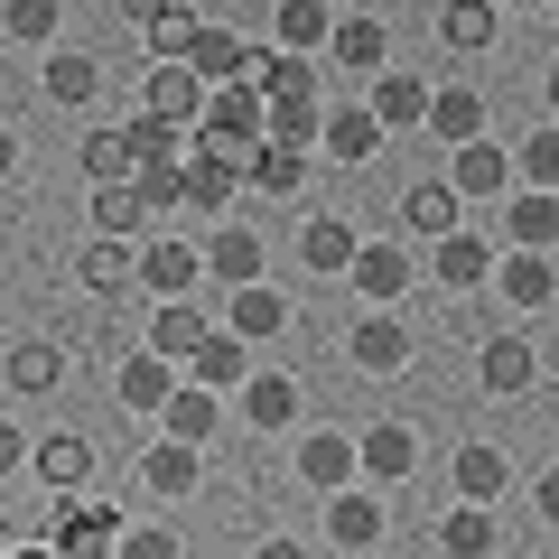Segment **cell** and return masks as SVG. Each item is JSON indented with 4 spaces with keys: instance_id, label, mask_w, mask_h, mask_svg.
Listing matches in <instances>:
<instances>
[{
    "instance_id": "cell-1",
    "label": "cell",
    "mask_w": 559,
    "mask_h": 559,
    "mask_svg": "<svg viewBox=\"0 0 559 559\" xmlns=\"http://www.w3.org/2000/svg\"><path fill=\"white\" fill-rule=\"evenodd\" d=\"M234 197H242L234 150H215V140H187V150H178V205H187V215H224Z\"/></svg>"
},
{
    "instance_id": "cell-2",
    "label": "cell",
    "mask_w": 559,
    "mask_h": 559,
    "mask_svg": "<svg viewBox=\"0 0 559 559\" xmlns=\"http://www.w3.org/2000/svg\"><path fill=\"white\" fill-rule=\"evenodd\" d=\"M197 140H215V150H252L261 140V94L242 75H224V84H205V103H197Z\"/></svg>"
},
{
    "instance_id": "cell-3",
    "label": "cell",
    "mask_w": 559,
    "mask_h": 559,
    "mask_svg": "<svg viewBox=\"0 0 559 559\" xmlns=\"http://www.w3.org/2000/svg\"><path fill=\"white\" fill-rule=\"evenodd\" d=\"M411 466H419V429H411V419H373V429L355 439V476L411 485Z\"/></svg>"
},
{
    "instance_id": "cell-4",
    "label": "cell",
    "mask_w": 559,
    "mask_h": 559,
    "mask_svg": "<svg viewBox=\"0 0 559 559\" xmlns=\"http://www.w3.org/2000/svg\"><path fill=\"white\" fill-rule=\"evenodd\" d=\"M448 150H457V159H448V187H457V197H476V205H495L503 187H513V159H503L495 140H448Z\"/></svg>"
},
{
    "instance_id": "cell-5",
    "label": "cell",
    "mask_w": 559,
    "mask_h": 559,
    "mask_svg": "<svg viewBox=\"0 0 559 559\" xmlns=\"http://www.w3.org/2000/svg\"><path fill=\"white\" fill-rule=\"evenodd\" d=\"M234 168H242L252 197H299V187H308V150H289V140H252Z\"/></svg>"
},
{
    "instance_id": "cell-6",
    "label": "cell",
    "mask_w": 559,
    "mask_h": 559,
    "mask_svg": "<svg viewBox=\"0 0 559 559\" xmlns=\"http://www.w3.org/2000/svg\"><path fill=\"white\" fill-rule=\"evenodd\" d=\"M150 419H159L168 439L205 448V439H215V429H224V401L205 392V382H168V401H159V411H150Z\"/></svg>"
},
{
    "instance_id": "cell-7",
    "label": "cell",
    "mask_w": 559,
    "mask_h": 559,
    "mask_svg": "<svg viewBox=\"0 0 559 559\" xmlns=\"http://www.w3.org/2000/svg\"><path fill=\"white\" fill-rule=\"evenodd\" d=\"M131 271L150 280V289H159V299H187V289H197V271H205V252L187 234H159L150 242V252H131Z\"/></svg>"
},
{
    "instance_id": "cell-8",
    "label": "cell",
    "mask_w": 559,
    "mask_h": 559,
    "mask_svg": "<svg viewBox=\"0 0 559 559\" xmlns=\"http://www.w3.org/2000/svg\"><path fill=\"white\" fill-rule=\"evenodd\" d=\"M345 280H355V289H364L373 308H392L401 289H411V252H401V242H355V261H345Z\"/></svg>"
},
{
    "instance_id": "cell-9",
    "label": "cell",
    "mask_w": 559,
    "mask_h": 559,
    "mask_svg": "<svg viewBox=\"0 0 559 559\" xmlns=\"http://www.w3.org/2000/svg\"><path fill=\"white\" fill-rule=\"evenodd\" d=\"M140 103H150V112H168V121H187V131H197V103H205V75L187 57H159L150 66V84H140Z\"/></svg>"
},
{
    "instance_id": "cell-10",
    "label": "cell",
    "mask_w": 559,
    "mask_h": 559,
    "mask_svg": "<svg viewBox=\"0 0 559 559\" xmlns=\"http://www.w3.org/2000/svg\"><path fill=\"white\" fill-rule=\"evenodd\" d=\"M131 234H94L75 252V289H94V299H121V289H131Z\"/></svg>"
},
{
    "instance_id": "cell-11",
    "label": "cell",
    "mask_w": 559,
    "mask_h": 559,
    "mask_svg": "<svg viewBox=\"0 0 559 559\" xmlns=\"http://www.w3.org/2000/svg\"><path fill=\"white\" fill-rule=\"evenodd\" d=\"M187 66H197L205 84H224V75H242L252 66V38H234V28H215V20H187V47H178Z\"/></svg>"
},
{
    "instance_id": "cell-12",
    "label": "cell",
    "mask_w": 559,
    "mask_h": 559,
    "mask_svg": "<svg viewBox=\"0 0 559 559\" xmlns=\"http://www.w3.org/2000/svg\"><path fill=\"white\" fill-rule=\"evenodd\" d=\"M476 373H485V392L522 401V392H532V382H540V355H532V336H485Z\"/></svg>"
},
{
    "instance_id": "cell-13",
    "label": "cell",
    "mask_w": 559,
    "mask_h": 559,
    "mask_svg": "<svg viewBox=\"0 0 559 559\" xmlns=\"http://www.w3.org/2000/svg\"><path fill=\"white\" fill-rule=\"evenodd\" d=\"M345 355H355L364 373H411V326H401V318H382V308H373V318H364L355 336H345Z\"/></svg>"
},
{
    "instance_id": "cell-14",
    "label": "cell",
    "mask_w": 559,
    "mask_h": 559,
    "mask_svg": "<svg viewBox=\"0 0 559 559\" xmlns=\"http://www.w3.org/2000/svg\"><path fill=\"white\" fill-rule=\"evenodd\" d=\"M503 234H513L522 252H550L559 242V197L550 187H513V197H503Z\"/></svg>"
},
{
    "instance_id": "cell-15",
    "label": "cell",
    "mask_w": 559,
    "mask_h": 559,
    "mask_svg": "<svg viewBox=\"0 0 559 559\" xmlns=\"http://www.w3.org/2000/svg\"><path fill=\"white\" fill-rule=\"evenodd\" d=\"M373 150H382V121H373V112H318V159L364 168Z\"/></svg>"
},
{
    "instance_id": "cell-16",
    "label": "cell",
    "mask_w": 559,
    "mask_h": 559,
    "mask_svg": "<svg viewBox=\"0 0 559 559\" xmlns=\"http://www.w3.org/2000/svg\"><path fill=\"white\" fill-rule=\"evenodd\" d=\"M495 289L522 308V318H532V308H550L559 271H550V252H522V242H513V261H495Z\"/></svg>"
},
{
    "instance_id": "cell-17",
    "label": "cell",
    "mask_w": 559,
    "mask_h": 559,
    "mask_svg": "<svg viewBox=\"0 0 559 559\" xmlns=\"http://www.w3.org/2000/svg\"><path fill=\"white\" fill-rule=\"evenodd\" d=\"M364 112L382 121V131H419V112H429V84L419 75H392V66H373V103Z\"/></svg>"
},
{
    "instance_id": "cell-18",
    "label": "cell",
    "mask_w": 559,
    "mask_h": 559,
    "mask_svg": "<svg viewBox=\"0 0 559 559\" xmlns=\"http://www.w3.org/2000/svg\"><path fill=\"white\" fill-rule=\"evenodd\" d=\"M439 38L457 47V57H485V47L503 38V10H495V0H448V10H439Z\"/></svg>"
},
{
    "instance_id": "cell-19",
    "label": "cell",
    "mask_w": 559,
    "mask_h": 559,
    "mask_svg": "<svg viewBox=\"0 0 559 559\" xmlns=\"http://www.w3.org/2000/svg\"><path fill=\"white\" fill-rule=\"evenodd\" d=\"M242 84H252L261 103H289V94H318V66H308V57H289V47H280V57H261V47H252Z\"/></svg>"
},
{
    "instance_id": "cell-20",
    "label": "cell",
    "mask_w": 559,
    "mask_h": 559,
    "mask_svg": "<svg viewBox=\"0 0 559 559\" xmlns=\"http://www.w3.org/2000/svg\"><path fill=\"white\" fill-rule=\"evenodd\" d=\"M187 373H197L205 392H234V382L252 373V345H242V336H215V326H205V336H197V355H187Z\"/></svg>"
},
{
    "instance_id": "cell-21",
    "label": "cell",
    "mask_w": 559,
    "mask_h": 559,
    "mask_svg": "<svg viewBox=\"0 0 559 559\" xmlns=\"http://www.w3.org/2000/svg\"><path fill=\"white\" fill-rule=\"evenodd\" d=\"M299 476L326 485V495L355 485V439H345V429H308V439H299Z\"/></svg>"
},
{
    "instance_id": "cell-22",
    "label": "cell",
    "mask_w": 559,
    "mask_h": 559,
    "mask_svg": "<svg viewBox=\"0 0 559 559\" xmlns=\"http://www.w3.org/2000/svg\"><path fill=\"white\" fill-rule=\"evenodd\" d=\"M168 382H178V364L140 345V355H131V364L112 373V392H121V411H159V401H168Z\"/></svg>"
},
{
    "instance_id": "cell-23",
    "label": "cell",
    "mask_w": 559,
    "mask_h": 559,
    "mask_svg": "<svg viewBox=\"0 0 559 559\" xmlns=\"http://www.w3.org/2000/svg\"><path fill=\"white\" fill-rule=\"evenodd\" d=\"M242 419L252 429H289L299 419V382L289 373H242Z\"/></svg>"
},
{
    "instance_id": "cell-24",
    "label": "cell",
    "mask_w": 559,
    "mask_h": 559,
    "mask_svg": "<svg viewBox=\"0 0 559 559\" xmlns=\"http://www.w3.org/2000/svg\"><path fill=\"white\" fill-rule=\"evenodd\" d=\"M280 326H289V299L271 280H234V336L252 345V336H280Z\"/></svg>"
},
{
    "instance_id": "cell-25",
    "label": "cell",
    "mask_w": 559,
    "mask_h": 559,
    "mask_svg": "<svg viewBox=\"0 0 559 559\" xmlns=\"http://www.w3.org/2000/svg\"><path fill=\"white\" fill-rule=\"evenodd\" d=\"M326 532H336L345 550H373V540H382V503L355 495V485H336V495H326Z\"/></svg>"
},
{
    "instance_id": "cell-26",
    "label": "cell",
    "mask_w": 559,
    "mask_h": 559,
    "mask_svg": "<svg viewBox=\"0 0 559 559\" xmlns=\"http://www.w3.org/2000/svg\"><path fill=\"white\" fill-rule=\"evenodd\" d=\"M429 271H439L448 289H476V280L495 271V252H485V234H466V224H448V234H439V261H429Z\"/></svg>"
},
{
    "instance_id": "cell-27",
    "label": "cell",
    "mask_w": 559,
    "mask_h": 559,
    "mask_svg": "<svg viewBox=\"0 0 559 559\" xmlns=\"http://www.w3.org/2000/svg\"><path fill=\"white\" fill-rule=\"evenodd\" d=\"M419 121H429L439 140H476L485 131V94H466V84H429V112H419Z\"/></svg>"
},
{
    "instance_id": "cell-28",
    "label": "cell",
    "mask_w": 559,
    "mask_h": 559,
    "mask_svg": "<svg viewBox=\"0 0 559 559\" xmlns=\"http://www.w3.org/2000/svg\"><path fill=\"white\" fill-rule=\"evenodd\" d=\"M197 457H205V448H187V439H159L150 457H140V485H150V495H197Z\"/></svg>"
},
{
    "instance_id": "cell-29",
    "label": "cell",
    "mask_w": 559,
    "mask_h": 559,
    "mask_svg": "<svg viewBox=\"0 0 559 559\" xmlns=\"http://www.w3.org/2000/svg\"><path fill=\"white\" fill-rule=\"evenodd\" d=\"M10 382H20V392H57L66 382V345L57 336H20L10 345Z\"/></svg>"
},
{
    "instance_id": "cell-30",
    "label": "cell",
    "mask_w": 559,
    "mask_h": 559,
    "mask_svg": "<svg viewBox=\"0 0 559 559\" xmlns=\"http://www.w3.org/2000/svg\"><path fill=\"white\" fill-rule=\"evenodd\" d=\"M94 94H103V57L57 47V57H47V103H94Z\"/></svg>"
},
{
    "instance_id": "cell-31",
    "label": "cell",
    "mask_w": 559,
    "mask_h": 559,
    "mask_svg": "<svg viewBox=\"0 0 559 559\" xmlns=\"http://www.w3.org/2000/svg\"><path fill=\"white\" fill-rule=\"evenodd\" d=\"M197 336H205L197 299H168L159 318H150V355H168V364H187V355H197Z\"/></svg>"
},
{
    "instance_id": "cell-32",
    "label": "cell",
    "mask_w": 559,
    "mask_h": 559,
    "mask_svg": "<svg viewBox=\"0 0 559 559\" xmlns=\"http://www.w3.org/2000/svg\"><path fill=\"white\" fill-rule=\"evenodd\" d=\"M299 252H308V271H318V280H345V261H355V224L318 215V224L299 234Z\"/></svg>"
},
{
    "instance_id": "cell-33",
    "label": "cell",
    "mask_w": 559,
    "mask_h": 559,
    "mask_svg": "<svg viewBox=\"0 0 559 559\" xmlns=\"http://www.w3.org/2000/svg\"><path fill=\"white\" fill-rule=\"evenodd\" d=\"M38 476L57 485V495H75V485L94 476V448H84L75 429H57V439H38Z\"/></svg>"
},
{
    "instance_id": "cell-34",
    "label": "cell",
    "mask_w": 559,
    "mask_h": 559,
    "mask_svg": "<svg viewBox=\"0 0 559 559\" xmlns=\"http://www.w3.org/2000/svg\"><path fill=\"white\" fill-rule=\"evenodd\" d=\"M205 271L215 280H261V234L252 224H224V234L205 242Z\"/></svg>"
},
{
    "instance_id": "cell-35",
    "label": "cell",
    "mask_w": 559,
    "mask_h": 559,
    "mask_svg": "<svg viewBox=\"0 0 559 559\" xmlns=\"http://www.w3.org/2000/svg\"><path fill=\"white\" fill-rule=\"evenodd\" d=\"M326 47H336V66L373 75V66H382V47H392V28H382V20H336V28H326Z\"/></svg>"
},
{
    "instance_id": "cell-36",
    "label": "cell",
    "mask_w": 559,
    "mask_h": 559,
    "mask_svg": "<svg viewBox=\"0 0 559 559\" xmlns=\"http://www.w3.org/2000/svg\"><path fill=\"white\" fill-rule=\"evenodd\" d=\"M121 140H131V159H178V150H187V121H168V112L140 103V112L121 121Z\"/></svg>"
},
{
    "instance_id": "cell-37",
    "label": "cell",
    "mask_w": 559,
    "mask_h": 559,
    "mask_svg": "<svg viewBox=\"0 0 559 559\" xmlns=\"http://www.w3.org/2000/svg\"><path fill=\"white\" fill-rule=\"evenodd\" d=\"M280 47H289V57H308V47H326V28H336V10H326V0H280Z\"/></svg>"
},
{
    "instance_id": "cell-38",
    "label": "cell",
    "mask_w": 559,
    "mask_h": 559,
    "mask_svg": "<svg viewBox=\"0 0 559 559\" xmlns=\"http://www.w3.org/2000/svg\"><path fill=\"white\" fill-rule=\"evenodd\" d=\"M261 140H289V150H318V94L261 103Z\"/></svg>"
},
{
    "instance_id": "cell-39",
    "label": "cell",
    "mask_w": 559,
    "mask_h": 559,
    "mask_svg": "<svg viewBox=\"0 0 559 559\" xmlns=\"http://www.w3.org/2000/svg\"><path fill=\"white\" fill-rule=\"evenodd\" d=\"M457 205H466L457 187H411V197H401V224H411L419 242H439L448 224H457Z\"/></svg>"
},
{
    "instance_id": "cell-40",
    "label": "cell",
    "mask_w": 559,
    "mask_h": 559,
    "mask_svg": "<svg viewBox=\"0 0 559 559\" xmlns=\"http://www.w3.org/2000/svg\"><path fill=\"white\" fill-rule=\"evenodd\" d=\"M112 532H121V522H112V503H66L47 540H57V550H103Z\"/></svg>"
},
{
    "instance_id": "cell-41",
    "label": "cell",
    "mask_w": 559,
    "mask_h": 559,
    "mask_svg": "<svg viewBox=\"0 0 559 559\" xmlns=\"http://www.w3.org/2000/svg\"><path fill=\"white\" fill-rule=\"evenodd\" d=\"M140 224H150L140 187H131V178H103V187H94V234H140Z\"/></svg>"
},
{
    "instance_id": "cell-42",
    "label": "cell",
    "mask_w": 559,
    "mask_h": 559,
    "mask_svg": "<svg viewBox=\"0 0 559 559\" xmlns=\"http://www.w3.org/2000/svg\"><path fill=\"white\" fill-rule=\"evenodd\" d=\"M503 485H513V466H503V448H457V495H466V503H495Z\"/></svg>"
},
{
    "instance_id": "cell-43",
    "label": "cell",
    "mask_w": 559,
    "mask_h": 559,
    "mask_svg": "<svg viewBox=\"0 0 559 559\" xmlns=\"http://www.w3.org/2000/svg\"><path fill=\"white\" fill-rule=\"evenodd\" d=\"M0 28H10L20 47H47L66 28V0H0Z\"/></svg>"
},
{
    "instance_id": "cell-44",
    "label": "cell",
    "mask_w": 559,
    "mask_h": 559,
    "mask_svg": "<svg viewBox=\"0 0 559 559\" xmlns=\"http://www.w3.org/2000/svg\"><path fill=\"white\" fill-rule=\"evenodd\" d=\"M75 159H84V178H94V187H103V178H131V168H140V159H131V140H121V121H112V131H84Z\"/></svg>"
},
{
    "instance_id": "cell-45",
    "label": "cell",
    "mask_w": 559,
    "mask_h": 559,
    "mask_svg": "<svg viewBox=\"0 0 559 559\" xmlns=\"http://www.w3.org/2000/svg\"><path fill=\"white\" fill-rule=\"evenodd\" d=\"M448 550H495V503H457V513L439 522Z\"/></svg>"
},
{
    "instance_id": "cell-46",
    "label": "cell",
    "mask_w": 559,
    "mask_h": 559,
    "mask_svg": "<svg viewBox=\"0 0 559 559\" xmlns=\"http://www.w3.org/2000/svg\"><path fill=\"white\" fill-rule=\"evenodd\" d=\"M522 178H532V187H559V131H532V140H522Z\"/></svg>"
},
{
    "instance_id": "cell-47",
    "label": "cell",
    "mask_w": 559,
    "mask_h": 559,
    "mask_svg": "<svg viewBox=\"0 0 559 559\" xmlns=\"http://www.w3.org/2000/svg\"><path fill=\"white\" fill-rule=\"evenodd\" d=\"M121 540V550H131V559H168V550H178V540H168V532H112Z\"/></svg>"
},
{
    "instance_id": "cell-48",
    "label": "cell",
    "mask_w": 559,
    "mask_h": 559,
    "mask_svg": "<svg viewBox=\"0 0 559 559\" xmlns=\"http://www.w3.org/2000/svg\"><path fill=\"white\" fill-rule=\"evenodd\" d=\"M20 466H28V439L10 429V419H0V476H20Z\"/></svg>"
},
{
    "instance_id": "cell-49",
    "label": "cell",
    "mask_w": 559,
    "mask_h": 559,
    "mask_svg": "<svg viewBox=\"0 0 559 559\" xmlns=\"http://www.w3.org/2000/svg\"><path fill=\"white\" fill-rule=\"evenodd\" d=\"M168 10H178V0H121V20H131V28H150V20H168Z\"/></svg>"
},
{
    "instance_id": "cell-50",
    "label": "cell",
    "mask_w": 559,
    "mask_h": 559,
    "mask_svg": "<svg viewBox=\"0 0 559 559\" xmlns=\"http://www.w3.org/2000/svg\"><path fill=\"white\" fill-rule=\"evenodd\" d=\"M10 168H20V131H10V121H0V178H10Z\"/></svg>"
},
{
    "instance_id": "cell-51",
    "label": "cell",
    "mask_w": 559,
    "mask_h": 559,
    "mask_svg": "<svg viewBox=\"0 0 559 559\" xmlns=\"http://www.w3.org/2000/svg\"><path fill=\"white\" fill-rule=\"evenodd\" d=\"M513 10H540V0H513Z\"/></svg>"
}]
</instances>
